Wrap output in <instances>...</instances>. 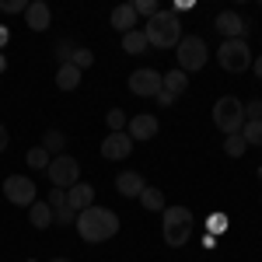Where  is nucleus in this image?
I'll return each mask as SVG.
<instances>
[{
  "label": "nucleus",
  "instance_id": "1a4fd4ad",
  "mask_svg": "<svg viewBox=\"0 0 262 262\" xmlns=\"http://www.w3.org/2000/svg\"><path fill=\"white\" fill-rule=\"evenodd\" d=\"M129 91H133L137 98H158V91H161V74L150 70V67L133 70V74H129Z\"/></svg>",
  "mask_w": 262,
  "mask_h": 262
},
{
  "label": "nucleus",
  "instance_id": "473e14b6",
  "mask_svg": "<svg viewBox=\"0 0 262 262\" xmlns=\"http://www.w3.org/2000/svg\"><path fill=\"white\" fill-rule=\"evenodd\" d=\"M49 206H53V213H56V210H63V206H67V189H53V192H49Z\"/></svg>",
  "mask_w": 262,
  "mask_h": 262
},
{
  "label": "nucleus",
  "instance_id": "b1692460",
  "mask_svg": "<svg viewBox=\"0 0 262 262\" xmlns=\"http://www.w3.org/2000/svg\"><path fill=\"white\" fill-rule=\"evenodd\" d=\"M49 161H53V158H49L42 147H28V154H25V164H28V168H35V171H46Z\"/></svg>",
  "mask_w": 262,
  "mask_h": 262
},
{
  "label": "nucleus",
  "instance_id": "0eeeda50",
  "mask_svg": "<svg viewBox=\"0 0 262 262\" xmlns=\"http://www.w3.org/2000/svg\"><path fill=\"white\" fill-rule=\"evenodd\" d=\"M46 175L53 182V189H70V185L81 182V164H77V158H70V154H60V158L49 161Z\"/></svg>",
  "mask_w": 262,
  "mask_h": 262
},
{
  "label": "nucleus",
  "instance_id": "bb28decb",
  "mask_svg": "<svg viewBox=\"0 0 262 262\" xmlns=\"http://www.w3.org/2000/svg\"><path fill=\"white\" fill-rule=\"evenodd\" d=\"M133 11H137V18H154L161 7H158V0H133Z\"/></svg>",
  "mask_w": 262,
  "mask_h": 262
},
{
  "label": "nucleus",
  "instance_id": "e433bc0d",
  "mask_svg": "<svg viewBox=\"0 0 262 262\" xmlns=\"http://www.w3.org/2000/svg\"><path fill=\"white\" fill-rule=\"evenodd\" d=\"M7 39H11V32H7V28L0 25V53H4V46H7Z\"/></svg>",
  "mask_w": 262,
  "mask_h": 262
},
{
  "label": "nucleus",
  "instance_id": "4c0bfd02",
  "mask_svg": "<svg viewBox=\"0 0 262 262\" xmlns=\"http://www.w3.org/2000/svg\"><path fill=\"white\" fill-rule=\"evenodd\" d=\"M252 70H255V77H262V56H255V60H252Z\"/></svg>",
  "mask_w": 262,
  "mask_h": 262
},
{
  "label": "nucleus",
  "instance_id": "cd10ccee",
  "mask_svg": "<svg viewBox=\"0 0 262 262\" xmlns=\"http://www.w3.org/2000/svg\"><path fill=\"white\" fill-rule=\"evenodd\" d=\"M74 49H77V46H74L70 39H60L56 46H53V56H56L60 63H70V56H74Z\"/></svg>",
  "mask_w": 262,
  "mask_h": 262
},
{
  "label": "nucleus",
  "instance_id": "f03ea898",
  "mask_svg": "<svg viewBox=\"0 0 262 262\" xmlns=\"http://www.w3.org/2000/svg\"><path fill=\"white\" fill-rule=\"evenodd\" d=\"M143 35L147 42L154 46V49H175L182 42V21L175 11H158L154 18L147 21V28H143Z\"/></svg>",
  "mask_w": 262,
  "mask_h": 262
},
{
  "label": "nucleus",
  "instance_id": "4be33fe9",
  "mask_svg": "<svg viewBox=\"0 0 262 262\" xmlns=\"http://www.w3.org/2000/svg\"><path fill=\"white\" fill-rule=\"evenodd\" d=\"M140 206L143 210H150V213H161L164 210V192L161 189H154V185H147L140 192Z\"/></svg>",
  "mask_w": 262,
  "mask_h": 262
},
{
  "label": "nucleus",
  "instance_id": "9d476101",
  "mask_svg": "<svg viewBox=\"0 0 262 262\" xmlns=\"http://www.w3.org/2000/svg\"><path fill=\"white\" fill-rule=\"evenodd\" d=\"M158 129H161V122L158 116H150V112H140V116H133V119L126 122V133H129V140H154L158 137Z\"/></svg>",
  "mask_w": 262,
  "mask_h": 262
},
{
  "label": "nucleus",
  "instance_id": "f704fd0d",
  "mask_svg": "<svg viewBox=\"0 0 262 262\" xmlns=\"http://www.w3.org/2000/svg\"><path fill=\"white\" fill-rule=\"evenodd\" d=\"M154 101H158L161 108H168V105H175V95H171V91H164V88H161V91H158V98H154Z\"/></svg>",
  "mask_w": 262,
  "mask_h": 262
},
{
  "label": "nucleus",
  "instance_id": "c756f323",
  "mask_svg": "<svg viewBox=\"0 0 262 262\" xmlns=\"http://www.w3.org/2000/svg\"><path fill=\"white\" fill-rule=\"evenodd\" d=\"M70 63H74L77 70H88V67L95 63V53H91V49H74V56H70Z\"/></svg>",
  "mask_w": 262,
  "mask_h": 262
},
{
  "label": "nucleus",
  "instance_id": "39448f33",
  "mask_svg": "<svg viewBox=\"0 0 262 262\" xmlns=\"http://www.w3.org/2000/svg\"><path fill=\"white\" fill-rule=\"evenodd\" d=\"M175 56H179V70L182 74H196L206 67L210 60V49H206V42L200 35H182V42L175 46Z\"/></svg>",
  "mask_w": 262,
  "mask_h": 262
},
{
  "label": "nucleus",
  "instance_id": "a211bd4d",
  "mask_svg": "<svg viewBox=\"0 0 262 262\" xmlns=\"http://www.w3.org/2000/svg\"><path fill=\"white\" fill-rule=\"evenodd\" d=\"M81 74L84 70H77L74 63H60V67H56V88H60V91H74V88L81 84Z\"/></svg>",
  "mask_w": 262,
  "mask_h": 262
},
{
  "label": "nucleus",
  "instance_id": "c85d7f7f",
  "mask_svg": "<svg viewBox=\"0 0 262 262\" xmlns=\"http://www.w3.org/2000/svg\"><path fill=\"white\" fill-rule=\"evenodd\" d=\"M206 227H210L213 238L224 234V231H227V213H210V217H206Z\"/></svg>",
  "mask_w": 262,
  "mask_h": 262
},
{
  "label": "nucleus",
  "instance_id": "ddd939ff",
  "mask_svg": "<svg viewBox=\"0 0 262 262\" xmlns=\"http://www.w3.org/2000/svg\"><path fill=\"white\" fill-rule=\"evenodd\" d=\"M67 206H70L74 213H84L88 206H95V185H91V182L70 185V189H67Z\"/></svg>",
  "mask_w": 262,
  "mask_h": 262
},
{
  "label": "nucleus",
  "instance_id": "f3484780",
  "mask_svg": "<svg viewBox=\"0 0 262 262\" xmlns=\"http://www.w3.org/2000/svg\"><path fill=\"white\" fill-rule=\"evenodd\" d=\"M28 221H32V227H39V231H46V227H53V206L46 200H35L32 206H28Z\"/></svg>",
  "mask_w": 262,
  "mask_h": 262
},
{
  "label": "nucleus",
  "instance_id": "393cba45",
  "mask_svg": "<svg viewBox=\"0 0 262 262\" xmlns=\"http://www.w3.org/2000/svg\"><path fill=\"white\" fill-rule=\"evenodd\" d=\"M245 150H248V143L242 140V133H231V137H224V154H227V158H242Z\"/></svg>",
  "mask_w": 262,
  "mask_h": 262
},
{
  "label": "nucleus",
  "instance_id": "72a5a7b5",
  "mask_svg": "<svg viewBox=\"0 0 262 262\" xmlns=\"http://www.w3.org/2000/svg\"><path fill=\"white\" fill-rule=\"evenodd\" d=\"M245 119H262V101L259 98H252L245 105Z\"/></svg>",
  "mask_w": 262,
  "mask_h": 262
},
{
  "label": "nucleus",
  "instance_id": "5701e85b",
  "mask_svg": "<svg viewBox=\"0 0 262 262\" xmlns=\"http://www.w3.org/2000/svg\"><path fill=\"white\" fill-rule=\"evenodd\" d=\"M242 140L248 143V147H262V119H245Z\"/></svg>",
  "mask_w": 262,
  "mask_h": 262
},
{
  "label": "nucleus",
  "instance_id": "20e7f679",
  "mask_svg": "<svg viewBox=\"0 0 262 262\" xmlns=\"http://www.w3.org/2000/svg\"><path fill=\"white\" fill-rule=\"evenodd\" d=\"M213 126L221 129L224 137H231V133H242L245 126V105L234 95H224V98L213 101Z\"/></svg>",
  "mask_w": 262,
  "mask_h": 262
},
{
  "label": "nucleus",
  "instance_id": "f257e3e1",
  "mask_svg": "<svg viewBox=\"0 0 262 262\" xmlns=\"http://www.w3.org/2000/svg\"><path fill=\"white\" fill-rule=\"evenodd\" d=\"M77 234H81L84 242L98 245V242H108L116 231H119V217L112 213V210H105V206H88L84 213H77Z\"/></svg>",
  "mask_w": 262,
  "mask_h": 262
},
{
  "label": "nucleus",
  "instance_id": "2f4dec72",
  "mask_svg": "<svg viewBox=\"0 0 262 262\" xmlns=\"http://www.w3.org/2000/svg\"><path fill=\"white\" fill-rule=\"evenodd\" d=\"M53 217H56V221H53L56 227H70V224H77V213H74L70 206H63V210H56Z\"/></svg>",
  "mask_w": 262,
  "mask_h": 262
},
{
  "label": "nucleus",
  "instance_id": "c9c22d12",
  "mask_svg": "<svg viewBox=\"0 0 262 262\" xmlns=\"http://www.w3.org/2000/svg\"><path fill=\"white\" fill-rule=\"evenodd\" d=\"M7 143H11V137H7V129H4V126H0V154H4V150H7Z\"/></svg>",
  "mask_w": 262,
  "mask_h": 262
},
{
  "label": "nucleus",
  "instance_id": "aec40b11",
  "mask_svg": "<svg viewBox=\"0 0 262 262\" xmlns=\"http://www.w3.org/2000/svg\"><path fill=\"white\" fill-rule=\"evenodd\" d=\"M161 88H164V91H171V95L179 98V95H185V88H189V74H182V70L161 74Z\"/></svg>",
  "mask_w": 262,
  "mask_h": 262
},
{
  "label": "nucleus",
  "instance_id": "9b49d317",
  "mask_svg": "<svg viewBox=\"0 0 262 262\" xmlns=\"http://www.w3.org/2000/svg\"><path fill=\"white\" fill-rule=\"evenodd\" d=\"M129 154H133L129 133H108V137L101 140V158H105V161H126Z\"/></svg>",
  "mask_w": 262,
  "mask_h": 262
},
{
  "label": "nucleus",
  "instance_id": "2eb2a0df",
  "mask_svg": "<svg viewBox=\"0 0 262 262\" xmlns=\"http://www.w3.org/2000/svg\"><path fill=\"white\" fill-rule=\"evenodd\" d=\"M116 189H119V196H126V200H140L147 182H143L140 171H119V175H116Z\"/></svg>",
  "mask_w": 262,
  "mask_h": 262
},
{
  "label": "nucleus",
  "instance_id": "58836bf2",
  "mask_svg": "<svg viewBox=\"0 0 262 262\" xmlns=\"http://www.w3.org/2000/svg\"><path fill=\"white\" fill-rule=\"evenodd\" d=\"M4 70H7V56L0 53V74H4Z\"/></svg>",
  "mask_w": 262,
  "mask_h": 262
},
{
  "label": "nucleus",
  "instance_id": "6ab92c4d",
  "mask_svg": "<svg viewBox=\"0 0 262 262\" xmlns=\"http://www.w3.org/2000/svg\"><path fill=\"white\" fill-rule=\"evenodd\" d=\"M39 147L46 150V154H49V158H60L63 147H67V137H63L60 129H46V133H42V143H39Z\"/></svg>",
  "mask_w": 262,
  "mask_h": 262
},
{
  "label": "nucleus",
  "instance_id": "412c9836",
  "mask_svg": "<svg viewBox=\"0 0 262 262\" xmlns=\"http://www.w3.org/2000/svg\"><path fill=\"white\" fill-rule=\"evenodd\" d=\"M147 46H150V42H147V35H143V28H133V32L122 35V49H126L129 56H140Z\"/></svg>",
  "mask_w": 262,
  "mask_h": 262
},
{
  "label": "nucleus",
  "instance_id": "7c9ffc66",
  "mask_svg": "<svg viewBox=\"0 0 262 262\" xmlns=\"http://www.w3.org/2000/svg\"><path fill=\"white\" fill-rule=\"evenodd\" d=\"M0 11L4 14H25L28 11V0H0Z\"/></svg>",
  "mask_w": 262,
  "mask_h": 262
},
{
  "label": "nucleus",
  "instance_id": "dca6fc26",
  "mask_svg": "<svg viewBox=\"0 0 262 262\" xmlns=\"http://www.w3.org/2000/svg\"><path fill=\"white\" fill-rule=\"evenodd\" d=\"M112 28H116V32H122V35H126V32H133V28H137V11H133V4H119V7H112Z\"/></svg>",
  "mask_w": 262,
  "mask_h": 262
},
{
  "label": "nucleus",
  "instance_id": "a19ab883",
  "mask_svg": "<svg viewBox=\"0 0 262 262\" xmlns=\"http://www.w3.org/2000/svg\"><path fill=\"white\" fill-rule=\"evenodd\" d=\"M259 182H262V168H259Z\"/></svg>",
  "mask_w": 262,
  "mask_h": 262
},
{
  "label": "nucleus",
  "instance_id": "4468645a",
  "mask_svg": "<svg viewBox=\"0 0 262 262\" xmlns=\"http://www.w3.org/2000/svg\"><path fill=\"white\" fill-rule=\"evenodd\" d=\"M25 21H28V28H32V32H46V28H49V21H53V7H49L46 0H32V4H28V11H25Z\"/></svg>",
  "mask_w": 262,
  "mask_h": 262
},
{
  "label": "nucleus",
  "instance_id": "f8f14e48",
  "mask_svg": "<svg viewBox=\"0 0 262 262\" xmlns=\"http://www.w3.org/2000/svg\"><path fill=\"white\" fill-rule=\"evenodd\" d=\"M213 28L224 35V42L227 39H245V18L238 11H221L217 21H213Z\"/></svg>",
  "mask_w": 262,
  "mask_h": 262
},
{
  "label": "nucleus",
  "instance_id": "423d86ee",
  "mask_svg": "<svg viewBox=\"0 0 262 262\" xmlns=\"http://www.w3.org/2000/svg\"><path fill=\"white\" fill-rule=\"evenodd\" d=\"M217 63H221L227 74H245V70L252 67V49H248V42L245 39H227L221 46V53H217Z\"/></svg>",
  "mask_w": 262,
  "mask_h": 262
},
{
  "label": "nucleus",
  "instance_id": "7ed1b4c3",
  "mask_svg": "<svg viewBox=\"0 0 262 262\" xmlns=\"http://www.w3.org/2000/svg\"><path fill=\"white\" fill-rule=\"evenodd\" d=\"M164 213V227H161V234H164V242H168V248H182V245L192 238V210L189 206H164L161 210Z\"/></svg>",
  "mask_w": 262,
  "mask_h": 262
},
{
  "label": "nucleus",
  "instance_id": "a878e982",
  "mask_svg": "<svg viewBox=\"0 0 262 262\" xmlns=\"http://www.w3.org/2000/svg\"><path fill=\"white\" fill-rule=\"evenodd\" d=\"M105 122H108V133H126V112L122 108H112V112H105Z\"/></svg>",
  "mask_w": 262,
  "mask_h": 262
},
{
  "label": "nucleus",
  "instance_id": "ea45409f",
  "mask_svg": "<svg viewBox=\"0 0 262 262\" xmlns=\"http://www.w3.org/2000/svg\"><path fill=\"white\" fill-rule=\"evenodd\" d=\"M49 262H70V259H49Z\"/></svg>",
  "mask_w": 262,
  "mask_h": 262
},
{
  "label": "nucleus",
  "instance_id": "6e6552de",
  "mask_svg": "<svg viewBox=\"0 0 262 262\" xmlns=\"http://www.w3.org/2000/svg\"><path fill=\"white\" fill-rule=\"evenodd\" d=\"M4 196L14 206H32L39 192H35V182L28 179V175H7L4 179Z\"/></svg>",
  "mask_w": 262,
  "mask_h": 262
}]
</instances>
